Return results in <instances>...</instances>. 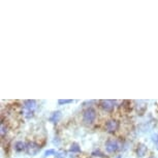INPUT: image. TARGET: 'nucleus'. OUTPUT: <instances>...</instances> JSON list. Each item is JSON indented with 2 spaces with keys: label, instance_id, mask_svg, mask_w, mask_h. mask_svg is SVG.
Masks as SVG:
<instances>
[{
  "label": "nucleus",
  "instance_id": "dca6fc26",
  "mask_svg": "<svg viewBox=\"0 0 158 158\" xmlns=\"http://www.w3.org/2000/svg\"><path fill=\"white\" fill-rule=\"evenodd\" d=\"M155 144H156V148L158 149V135H156V139H154Z\"/></svg>",
  "mask_w": 158,
  "mask_h": 158
},
{
  "label": "nucleus",
  "instance_id": "20e7f679",
  "mask_svg": "<svg viewBox=\"0 0 158 158\" xmlns=\"http://www.w3.org/2000/svg\"><path fill=\"white\" fill-rule=\"evenodd\" d=\"M24 106H25L26 113L29 114V118L32 117L34 110L36 109V102H35V100H25L24 101Z\"/></svg>",
  "mask_w": 158,
  "mask_h": 158
},
{
  "label": "nucleus",
  "instance_id": "f8f14e48",
  "mask_svg": "<svg viewBox=\"0 0 158 158\" xmlns=\"http://www.w3.org/2000/svg\"><path fill=\"white\" fill-rule=\"evenodd\" d=\"M70 102H73V100H70V99H60V100H58L59 104H65V103H70Z\"/></svg>",
  "mask_w": 158,
  "mask_h": 158
},
{
  "label": "nucleus",
  "instance_id": "f257e3e1",
  "mask_svg": "<svg viewBox=\"0 0 158 158\" xmlns=\"http://www.w3.org/2000/svg\"><path fill=\"white\" fill-rule=\"evenodd\" d=\"M95 118H96V112H95V110L91 108L86 110L84 112V115H83V121H84L86 124L93 123Z\"/></svg>",
  "mask_w": 158,
  "mask_h": 158
},
{
  "label": "nucleus",
  "instance_id": "f3484780",
  "mask_svg": "<svg viewBox=\"0 0 158 158\" xmlns=\"http://www.w3.org/2000/svg\"><path fill=\"white\" fill-rule=\"evenodd\" d=\"M149 158H155L154 156H151V157H149Z\"/></svg>",
  "mask_w": 158,
  "mask_h": 158
},
{
  "label": "nucleus",
  "instance_id": "2eb2a0df",
  "mask_svg": "<svg viewBox=\"0 0 158 158\" xmlns=\"http://www.w3.org/2000/svg\"><path fill=\"white\" fill-rule=\"evenodd\" d=\"M6 132V128H5V126L3 124L1 125V136H4V133Z\"/></svg>",
  "mask_w": 158,
  "mask_h": 158
},
{
  "label": "nucleus",
  "instance_id": "0eeeda50",
  "mask_svg": "<svg viewBox=\"0 0 158 158\" xmlns=\"http://www.w3.org/2000/svg\"><path fill=\"white\" fill-rule=\"evenodd\" d=\"M147 146L144 144H139L138 148H136V154H138L139 157H144L146 153H147Z\"/></svg>",
  "mask_w": 158,
  "mask_h": 158
},
{
  "label": "nucleus",
  "instance_id": "4468645a",
  "mask_svg": "<svg viewBox=\"0 0 158 158\" xmlns=\"http://www.w3.org/2000/svg\"><path fill=\"white\" fill-rule=\"evenodd\" d=\"M52 154H56L55 153V150H48V151H46V153H44V156H50V155H52Z\"/></svg>",
  "mask_w": 158,
  "mask_h": 158
},
{
  "label": "nucleus",
  "instance_id": "423d86ee",
  "mask_svg": "<svg viewBox=\"0 0 158 158\" xmlns=\"http://www.w3.org/2000/svg\"><path fill=\"white\" fill-rule=\"evenodd\" d=\"M119 126H120V124L117 120H109L106 124V129L109 132H115L118 130Z\"/></svg>",
  "mask_w": 158,
  "mask_h": 158
},
{
  "label": "nucleus",
  "instance_id": "6e6552de",
  "mask_svg": "<svg viewBox=\"0 0 158 158\" xmlns=\"http://www.w3.org/2000/svg\"><path fill=\"white\" fill-rule=\"evenodd\" d=\"M25 149H26V145L24 144L23 142H18V143H16V145H15V150L18 152L24 151Z\"/></svg>",
  "mask_w": 158,
  "mask_h": 158
},
{
  "label": "nucleus",
  "instance_id": "7ed1b4c3",
  "mask_svg": "<svg viewBox=\"0 0 158 158\" xmlns=\"http://www.w3.org/2000/svg\"><path fill=\"white\" fill-rule=\"evenodd\" d=\"M120 146H119V143L116 141V139H109L106 144V149L109 153H115L116 151L119 150Z\"/></svg>",
  "mask_w": 158,
  "mask_h": 158
},
{
  "label": "nucleus",
  "instance_id": "39448f33",
  "mask_svg": "<svg viewBox=\"0 0 158 158\" xmlns=\"http://www.w3.org/2000/svg\"><path fill=\"white\" fill-rule=\"evenodd\" d=\"M100 106L106 112H112L115 108V102L110 99H102L100 100Z\"/></svg>",
  "mask_w": 158,
  "mask_h": 158
},
{
  "label": "nucleus",
  "instance_id": "9b49d317",
  "mask_svg": "<svg viewBox=\"0 0 158 158\" xmlns=\"http://www.w3.org/2000/svg\"><path fill=\"white\" fill-rule=\"evenodd\" d=\"M56 158H65L66 157V152L65 151H58L57 153L55 154Z\"/></svg>",
  "mask_w": 158,
  "mask_h": 158
},
{
  "label": "nucleus",
  "instance_id": "ddd939ff",
  "mask_svg": "<svg viewBox=\"0 0 158 158\" xmlns=\"http://www.w3.org/2000/svg\"><path fill=\"white\" fill-rule=\"evenodd\" d=\"M92 155H93V156H100V157H104V156H106V155H104L103 153H101L100 151H94L93 153H92Z\"/></svg>",
  "mask_w": 158,
  "mask_h": 158
},
{
  "label": "nucleus",
  "instance_id": "9d476101",
  "mask_svg": "<svg viewBox=\"0 0 158 158\" xmlns=\"http://www.w3.org/2000/svg\"><path fill=\"white\" fill-rule=\"evenodd\" d=\"M81 151V148H80L79 144H77V143H73V144H71L70 146V152H73V153H77V152Z\"/></svg>",
  "mask_w": 158,
  "mask_h": 158
},
{
  "label": "nucleus",
  "instance_id": "1a4fd4ad",
  "mask_svg": "<svg viewBox=\"0 0 158 158\" xmlns=\"http://www.w3.org/2000/svg\"><path fill=\"white\" fill-rule=\"evenodd\" d=\"M60 117H61V113L60 112H55L54 114H53L52 117L50 118V121L53 122V123H56V122L59 121Z\"/></svg>",
  "mask_w": 158,
  "mask_h": 158
},
{
  "label": "nucleus",
  "instance_id": "f03ea898",
  "mask_svg": "<svg viewBox=\"0 0 158 158\" xmlns=\"http://www.w3.org/2000/svg\"><path fill=\"white\" fill-rule=\"evenodd\" d=\"M40 146L37 145L36 143L34 142H29L27 145H26V151H27V153L29 155H32V156H34V155H36L38 152L40 151Z\"/></svg>",
  "mask_w": 158,
  "mask_h": 158
}]
</instances>
